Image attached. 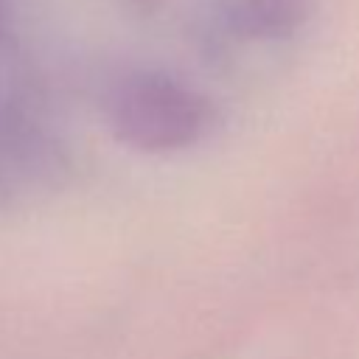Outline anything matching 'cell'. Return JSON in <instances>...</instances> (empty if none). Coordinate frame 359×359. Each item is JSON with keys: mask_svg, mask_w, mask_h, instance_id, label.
I'll use <instances>...</instances> for the list:
<instances>
[{"mask_svg": "<svg viewBox=\"0 0 359 359\" xmlns=\"http://www.w3.org/2000/svg\"><path fill=\"white\" fill-rule=\"evenodd\" d=\"M107 123L135 151L171 154L196 146L216 123L210 98L163 70H129L107 93Z\"/></svg>", "mask_w": 359, "mask_h": 359, "instance_id": "cell-1", "label": "cell"}, {"mask_svg": "<svg viewBox=\"0 0 359 359\" xmlns=\"http://www.w3.org/2000/svg\"><path fill=\"white\" fill-rule=\"evenodd\" d=\"M56 168V143L17 98L0 93V208L48 182Z\"/></svg>", "mask_w": 359, "mask_h": 359, "instance_id": "cell-2", "label": "cell"}, {"mask_svg": "<svg viewBox=\"0 0 359 359\" xmlns=\"http://www.w3.org/2000/svg\"><path fill=\"white\" fill-rule=\"evenodd\" d=\"M309 14V0H216L219 25L241 42L292 36Z\"/></svg>", "mask_w": 359, "mask_h": 359, "instance_id": "cell-3", "label": "cell"}, {"mask_svg": "<svg viewBox=\"0 0 359 359\" xmlns=\"http://www.w3.org/2000/svg\"><path fill=\"white\" fill-rule=\"evenodd\" d=\"M11 25H14V8H11V0H0V48L11 39Z\"/></svg>", "mask_w": 359, "mask_h": 359, "instance_id": "cell-4", "label": "cell"}, {"mask_svg": "<svg viewBox=\"0 0 359 359\" xmlns=\"http://www.w3.org/2000/svg\"><path fill=\"white\" fill-rule=\"evenodd\" d=\"M140 3H151V0H140Z\"/></svg>", "mask_w": 359, "mask_h": 359, "instance_id": "cell-5", "label": "cell"}]
</instances>
